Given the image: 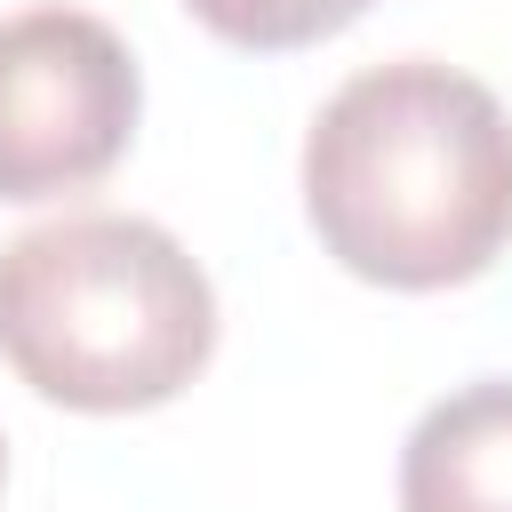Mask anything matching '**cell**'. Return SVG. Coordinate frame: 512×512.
I'll list each match as a JSON object with an SVG mask.
<instances>
[{
	"instance_id": "8992f818",
	"label": "cell",
	"mask_w": 512,
	"mask_h": 512,
	"mask_svg": "<svg viewBox=\"0 0 512 512\" xmlns=\"http://www.w3.org/2000/svg\"><path fill=\"white\" fill-rule=\"evenodd\" d=\"M0 480H8V440H0Z\"/></svg>"
},
{
	"instance_id": "277c9868",
	"label": "cell",
	"mask_w": 512,
	"mask_h": 512,
	"mask_svg": "<svg viewBox=\"0 0 512 512\" xmlns=\"http://www.w3.org/2000/svg\"><path fill=\"white\" fill-rule=\"evenodd\" d=\"M400 512H512V376L456 384L408 424Z\"/></svg>"
},
{
	"instance_id": "7a4b0ae2",
	"label": "cell",
	"mask_w": 512,
	"mask_h": 512,
	"mask_svg": "<svg viewBox=\"0 0 512 512\" xmlns=\"http://www.w3.org/2000/svg\"><path fill=\"white\" fill-rule=\"evenodd\" d=\"M216 352L200 256L128 208H64L0 240V360L56 408L128 416L176 400Z\"/></svg>"
},
{
	"instance_id": "3957f363",
	"label": "cell",
	"mask_w": 512,
	"mask_h": 512,
	"mask_svg": "<svg viewBox=\"0 0 512 512\" xmlns=\"http://www.w3.org/2000/svg\"><path fill=\"white\" fill-rule=\"evenodd\" d=\"M144 72L128 40L72 0L0 16V200H64L136 144Z\"/></svg>"
},
{
	"instance_id": "6da1fadb",
	"label": "cell",
	"mask_w": 512,
	"mask_h": 512,
	"mask_svg": "<svg viewBox=\"0 0 512 512\" xmlns=\"http://www.w3.org/2000/svg\"><path fill=\"white\" fill-rule=\"evenodd\" d=\"M304 216L320 248L376 288H448L512 240V112L440 56H392L336 80L304 128Z\"/></svg>"
},
{
	"instance_id": "5b68a950",
	"label": "cell",
	"mask_w": 512,
	"mask_h": 512,
	"mask_svg": "<svg viewBox=\"0 0 512 512\" xmlns=\"http://www.w3.org/2000/svg\"><path fill=\"white\" fill-rule=\"evenodd\" d=\"M184 8L232 48H312L344 32L368 0H184Z\"/></svg>"
}]
</instances>
